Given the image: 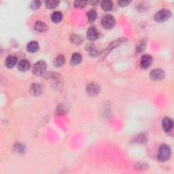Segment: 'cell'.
<instances>
[{
    "instance_id": "obj_1",
    "label": "cell",
    "mask_w": 174,
    "mask_h": 174,
    "mask_svg": "<svg viewBox=\"0 0 174 174\" xmlns=\"http://www.w3.org/2000/svg\"><path fill=\"white\" fill-rule=\"evenodd\" d=\"M171 156V149L166 144H162L159 148L157 158L160 161L164 162L169 159Z\"/></svg>"
},
{
    "instance_id": "obj_2",
    "label": "cell",
    "mask_w": 174,
    "mask_h": 174,
    "mask_svg": "<svg viewBox=\"0 0 174 174\" xmlns=\"http://www.w3.org/2000/svg\"><path fill=\"white\" fill-rule=\"evenodd\" d=\"M171 16H172V13H171L170 10L167 9H162L155 14V19L156 21L162 23L169 19Z\"/></svg>"
},
{
    "instance_id": "obj_3",
    "label": "cell",
    "mask_w": 174,
    "mask_h": 174,
    "mask_svg": "<svg viewBox=\"0 0 174 174\" xmlns=\"http://www.w3.org/2000/svg\"><path fill=\"white\" fill-rule=\"evenodd\" d=\"M46 69V63L44 61H40L37 62L34 65L33 68V73L37 76H41L44 74Z\"/></svg>"
},
{
    "instance_id": "obj_4",
    "label": "cell",
    "mask_w": 174,
    "mask_h": 174,
    "mask_svg": "<svg viewBox=\"0 0 174 174\" xmlns=\"http://www.w3.org/2000/svg\"><path fill=\"white\" fill-rule=\"evenodd\" d=\"M100 88L97 84L95 83H90L89 85L86 86V92L90 96L94 97L97 96V95L99 93Z\"/></svg>"
},
{
    "instance_id": "obj_5",
    "label": "cell",
    "mask_w": 174,
    "mask_h": 174,
    "mask_svg": "<svg viewBox=\"0 0 174 174\" xmlns=\"http://www.w3.org/2000/svg\"><path fill=\"white\" fill-rule=\"evenodd\" d=\"M102 25L106 29H112L115 25V19L112 15H106L101 21Z\"/></svg>"
},
{
    "instance_id": "obj_6",
    "label": "cell",
    "mask_w": 174,
    "mask_h": 174,
    "mask_svg": "<svg viewBox=\"0 0 174 174\" xmlns=\"http://www.w3.org/2000/svg\"><path fill=\"white\" fill-rule=\"evenodd\" d=\"M150 76L153 80H161L165 77V73L161 69H155L150 72Z\"/></svg>"
},
{
    "instance_id": "obj_7",
    "label": "cell",
    "mask_w": 174,
    "mask_h": 174,
    "mask_svg": "<svg viewBox=\"0 0 174 174\" xmlns=\"http://www.w3.org/2000/svg\"><path fill=\"white\" fill-rule=\"evenodd\" d=\"M86 37L91 41H95L99 37V31L95 27H91L87 31Z\"/></svg>"
},
{
    "instance_id": "obj_8",
    "label": "cell",
    "mask_w": 174,
    "mask_h": 174,
    "mask_svg": "<svg viewBox=\"0 0 174 174\" xmlns=\"http://www.w3.org/2000/svg\"><path fill=\"white\" fill-rule=\"evenodd\" d=\"M173 123L172 118L165 117L162 122V126L165 132H170L173 128Z\"/></svg>"
},
{
    "instance_id": "obj_9",
    "label": "cell",
    "mask_w": 174,
    "mask_h": 174,
    "mask_svg": "<svg viewBox=\"0 0 174 174\" xmlns=\"http://www.w3.org/2000/svg\"><path fill=\"white\" fill-rule=\"evenodd\" d=\"M152 63V57L149 54H145L141 59V67L143 69L149 68L150 65Z\"/></svg>"
},
{
    "instance_id": "obj_10",
    "label": "cell",
    "mask_w": 174,
    "mask_h": 174,
    "mask_svg": "<svg viewBox=\"0 0 174 174\" xmlns=\"http://www.w3.org/2000/svg\"><path fill=\"white\" fill-rule=\"evenodd\" d=\"M31 64L27 60H22L18 64V69L21 71H26L30 68Z\"/></svg>"
},
{
    "instance_id": "obj_11",
    "label": "cell",
    "mask_w": 174,
    "mask_h": 174,
    "mask_svg": "<svg viewBox=\"0 0 174 174\" xmlns=\"http://www.w3.org/2000/svg\"><path fill=\"white\" fill-rule=\"evenodd\" d=\"M17 63V58L14 56H8L5 59V66L8 68H12Z\"/></svg>"
},
{
    "instance_id": "obj_12",
    "label": "cell",
    "mask_w": 174,
    "mask_h": 174,
    "mask_svg": "<svg viewBox=\"0 0 174 174\" xmlns=\"http://www.w3.org/2000/svg\"><path fill=\"white\" fill-rule=\"evenodd\" d=\"M39 50V44L36 41L30 42L27 46V50L30 53H36Z\"/></svg>"
},
{
    "instance_id": "obj_13",
    "label": "cell",
    "mask_w": 174,
    "mask_h": 174,
    "mask_svg": "<svg viewBox=\"0 0 174 174\" xmlns=\"http://www.w3.org/2000/svg\"><path fill=\"white\" fill-rule=\"evenodd\" d=\"M42 92L41 86L38 84H33L30 87V92L32 95H35V96H37L39 95Z\"/></svg>"
},
{
    "instance_id": "obj_14",
    "label": "cell",
    "mask_w": 174,
    "mask_h": 174,
    "mask_svg": "<svg viewBox=\"0 0 174 174\" xmlns=\"http://www.w3.org/2000/svg\"><path fill=\"white\" fill-rule=\"evenodd\" d=\"M34 28L37 31L39 32H44L47 30V25L42 21H37L34 25Z\"/></svg>"
},
{
    "instance_id": "obj_15",
    "label": "cell",
    "mask_w": 174,
    "mask_h": 174,
    "mask_svg": "<svg viewBox=\"0 0 174 174\" xmlns=\"http://www.w3.org/2000/svg\"><path fill=\"white\" fill-rule=\"evenodd\" d=\"M82 57L81 56V54L79 53H74L72 55L71 57L70 62L71 63V65H76L79 64V63L82 61Z\"/></svg>"
},
{
    "instance_id": "obj_16",
    "label": "cell",
    "mask_w": 174,
    "mask_h": 174,
    "mask_svg": "<svg viewBox=\"0 0 174 174\" xmlns=\"http://www.w3.org/2000/svg\"><path fill=\"white\" fill-rule=\"evenodd\" d=\"M63 18L62 14L60 12H54L51 15V20L52 21L55 23H58L61 21Z\"/></svg>"
},
{
    "instance_id": "obj_17",
    "label": "cell",
    "mask_w": 174,
    "mask_h": 174,
    "mask_svg": "<svg viewBox=\"0 0 174 174\" xmlns=\"http://www.w3.org/2000/svg\"><path fill=\"white\" fill-rule=\"evenodd\" d=\"M65 61V58L63 55H59L54 60V65L56 67L62 66Z\"/></svg>"
},
{
    "instance_id": "obj_18",
    "label": "cell",
    "mask_w": 174,
    "mask_h": 174,
    "mask_svg": "<svg viewBox=\"0 0 174 174\" xmlns=\"http://www.w3.org/2000/svg\"><path fill=\"white\" fill-rule=\"evenodd\" d=\"M101 5L104 11H110L112 8V2L110 1H103L101 3Z\"/></svg>"
},
{
    "instance_id": "obj_19",
    "label": "cell",
    "mask_w": 174,
    "mask_h": 174,
    "mask_svg": "<svg viewBox=\"0 0 174 174\" xmlns=\"http://www.w3.org/2000/svg\"><path fill=\"white\" fill-rule=\"evenodd\" d=\"M87 18L90 23L94 22L97 19V12L95 10H91L87 13Z\"/></svg>"
},
{
    "instance_id": "obj_20",
    "label": "cell",
    "mask_w": 174,
    "mask_h": 174,
    "mask_svg": "<svg viewBox=\"0 0 174 174\" xmlns=\"http://www.w3.org/2000/svg\"><path fill=\"white\" fill-rule=\"evenodd\" d=\"M59 4V1H55V0H50V1H47L46 2V5L48 8L53 9V8H56Z\"/></svg>"
},
{
    "instance_id": "obj_21",
    "label": "cell",
    "mask_w": 174,
    "mask_h": 174,
    "mask_svg": "<svg viewBox=\"0 0 174 174\" xmlns=\"http://www.w3.org/2000/svg\"><path fill=\"white\" fill-rule=\"evenodd\" d=\"M71 40L74 43L76 44H81V42H82L83 41L82 37L76 34L72 35L71 36Z\"/></svg>"
},
{
    "instance_id": "obj_22",
    "label": "cell",
    "mask_w": 174,
    "mask_h": 174,
    "mask_svg": "<svg viewBox=\"0 0 174 174\" xmlns=\"http://www.w3.org/2000/svg\"><path fill=\"white\" fill-rule=\"evenodd\" d=\"M87 4H88V2L84 1H77L74 2V6L78 8H85Z\"/></svg>"
},
{
    "instance_id": "obj_23",
    "label": "cell",
    "mask_w": 174,
    "mask_h": 174,
    "mask_svg": "<svg viewBox=\"0 0 174 174\" xmlns=\"http://www.w3.org/2000/svg\"><path fill=\"white\" fill-rule=\"evenodd\" d=\"M40 5H41V2L40 1H33L31 2V8L33 10H36L40 7Z\"/></svg>"
},
{
    "instance_id": "obj_24",
    "label": "cell",
    "mask_w": 174,
    "mask_h": 174,
    "mask_svg": "<svg viewBox=\"0 0 174 174\" xmlns=\"http://www.w3.org/2000/svg\"><path fill=\"white\" fill-rule=\"evenodd\" d=\"M118 3V4L121 5V6H126V5L130 4V1H120Z\"/></svg>"
}]
</instances>
